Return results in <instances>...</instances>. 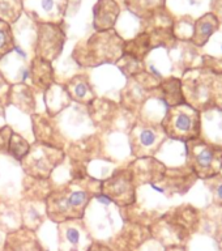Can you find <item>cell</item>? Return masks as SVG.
Wrapping results in <instances>:
<instances>
[{"label": "cell", "instance_id": "obj_1", "mask_svg": "<svg viewBox=\"0 0 222 251\" xmlns=\"http://www.w3.org/2000/svg\"><path fill=\"white\" fill-rule=\"evenodd\" d=\"M124 41L117 31H96L86 41L77 43L72 58L78 66L97 67L107 63H117L123 56Z\"/></svg>", "mask_w": 222, "mask_h": 251}, {"label": "cell", "instance_id": "obj_2", "mask_svg": "<svg viewBox=\"0 0 222 251\" xmlns=\"http://www.w3.org/2000/svg\"><path fill=\"white\" fill-rule=\"evenodd\" d=\"M186 103L196 110L222 107V75L191 71L182 81Z\"/></svg>", "mask_w": 222, "mask_h": 251}, {"label": "cell", "instance_id": "obj_3", "mask_svg": "<svg viewBox=\"0 0 222 251\" xmlns=\"http://www.w3.org/2000/svg\"><path fill=\"white\" fill-rule=\"evenodd\" d=\"M92 199L89 188H84L80 182L67 184L55 190L46 198V213L55 223L70 220H81L86 205Z\"/></svg>", "mask_w": 222, "mask_h": 251}, {"label": "cell", "instance_id": "obj_4", "mask_svg": "<svg viewBox=\"0 0 222 251\" xmlns=\"http://www.w3.org/2000/svg\"><path fill=\"white\" fill-rule=\"evenodd\" d=\"M166 136L187 143L199 139L201 132L200 111L188 103L172 106L161 123Z\"/></svg>", "mask_w": 222, "mask_h": 251}, {"label": "cell", "instance_id": "obj_5", "mask_svg": "<svg viewBox=\"0 0 222 251\" xmlns=\"http://www.w3.org/2000/svg\"><path fill=\"white\" fill-rule=\"evenodd\" d=\"M187 165L192 173L203 179L219 176L222 169V147L201 139L187 141Z\"/></svg>", "mask_w": 222, "mask_h": 251}, {"label": "cell", "instance_id": "obj_6", "mask_svg": "<svg viewBox=\"0 0 222 251\" xmlns=\"http://www.w3.org/2000/svg\"><path fill=\"white\" fill-rule=\"evenodd\" d=\"M63 158L64 153L60 148L35 143L33 147L30 145V151L21 162L24 165V170L29 176L39 179H47L51 172L62 162Z\"/></svg>", "mask_w": 222, "mask_h": 251}, {"label": "cell", "instance_id": "obj_7", "mask_svg": "<svg viewBox=\"0 0 222 251\" xmlns=\"http://www.w3.org/2000/svg\"><path fill=\"white\" fill-rule=\"evenodd\" d=\"M66 43V31L62 24L38 23L37 24V43L35 58L46 62H54L62 54Z\"/></svg>", "mask_w": 222, "mask_h": 251}, {"label": "cell", "instance_id": "obj_8", "mask_svg": "<svg viewBox=\"0 0 222 251\" xmlns=\"http://www.w3.org/2000/svg\"><path fill=\"white\" fill-rule=\"evenodd\" d=\"M135 187L132 170L122 169L102 182L101 192L115 204L125 207L135 201Z\"/></svg>", "mask_w": 222, "mask_h": 251}, {"label": "cell", "instance_id": "obj_9", "mask_svg": "<svg viewBox=\"0 0 222 251\" xmlns=\"http://www.w3.org/2000/svg\"><path fill=\"white\" fill-rule=\"evenodd\" d=\"M166 136L162 126L150 125V123H137L131 131L129 143L132 153L137 157L148 158L156 153L161 143Z\"/></svg>", "mask_w": 222, "mask_h": 251}, {"label": "cell", "instance_id": "obj_10", "mask_svg": "<svg viewBox=\"0 0 222 251\" xmlns=\"http://www.w3.org/2000/svg\"><path fill=\"white\" fill-rule=\"evenodd\" d=\"M24 12L35 23L62 24L70 0H23Z\"/></svg>", "mask_w": 222, "mask_h": 251}, {"label": "cell", "instance_id": "obj_11", "mask_svg": "<svg viewBox=\"0 0 222 251\" xmlns=\"http://www.w3.org/2000/svg\"><path fill=\"white\" fill-rule=\"evenodd\" d=\"M121 15V7L115 0H98L93 7V27L96 31L111 30Z\"/></svg>", "mask_w": 222, "mask_h": 251}, {"label": "cell", "instance_id": "obj_12", "mask_svg": "<svg viewBox=\"0 0 222 251\" xmlns=\"http://www.w3.org/2000/svg\"><path fill=\"white\" fill-rule=\"evenodd\" d=\"M220 20L215 13H207L201 16L194 23V30H192L191 42L195 46H204L209 41L212 35L219 30Z\"/></svg>", "mask_w": 222, "mask_h": 251}, {"label": "cell", "instance_id": "obj_13", "mask_svg": "<svg viewBox=\"0 0 222 251\" xmlns=\"http://www.w3.org/2000/svg\"><path fill=\"white\" fill-rule=\"evenodd\" d=\"M68 97L71 101H76L78 103H84V105H90L94 102V92L90 86L88 77L84 75H77L67 82L64 85Z\"/></svg>", "mask_w": 222, "mask_h": 251}, {"label": "cell", "instance_id": "obj_14", "mask_svg": "<svg viewBox=\"0 0 222 251\" xmlns=\"http://www.w3.org/2000/svg\"><path fill=\"white\" fill-rule=\"evenodd\" d=\"M8 103H12L23 113L34 114L35 111V98L31 92V88L24 82L13 84L11 85L9 96H8Z\"/></svg>", "mask_w": 222, "mask_h": 251}, {"label": "cell", "instance_id": "obj_15", "mask_svg": "<svg viewBox=\"0 0 222 251\" xmlns=\"http://www.w3.org/2000/svg\"><path fill=\"white\" fill-rule=\"evenodd\" d=\"M80 220H70L59 224L60 247L66 251H77L82 243V230L78 225Z\"/></svg>", "mask_w": 222, "mask_h": 251}, {"label": "cell", "instance_id": "obj_16", "mask_svg": "<svg viewBox=\"0 0 222 251\" xmlns=\"http://www.w3.org/2000/svg\"><path fill=\"white\" fill-rule=\"evenodd\" d=\"M30 78L33 85L46 92L54 85V70L50 62L34 58L30 64Z\"/></svg>", "mask_w": 222, "mask_h": 251}, {"label": "cell", "instance_id": "obj_17", "mask_svg": "<svg viewBox=\"0 0 222 251\" xmlns=\"http://www.w3.org/2000/svg\"><path fill=\"white\" fill-rule=\"evenodd\" d=\"M165 1L166 0H124V4L133 15L149 20L164 9Z\"/></svg>", "mask_w": 222, "mask_h": 251}, {"label": "cell", "instance_id": "obj_18", "mask_svg": "<svg viewBox=\"0 0 222 251\" xmlns=\"http://www.w3.org/2000/svg\"><path fill=\"white\" fill-rule=\"evenodd\" d=\"M150 49H152V35L149 33H141L136 38L131 39L128 42L124 41L123 55H127L137 62H141Z\"/></svg>", "mask_w": 222, "mask_h": 251}, {"label": "cell", "instance_id": "obj_19", "mask_svg": "<svg viewBox=\"0 0 222 251\" xmlns=\"http://www.w3.org/2000/svg\"><path fill=\"white\" fill-rule=\"evenodd\" d=\"M24 13L23 0H0V20L4 23L15 24Z\"/></svg>", "mask_w": 222, "mask_h": 251}, {"label": "cell", "instance_id": "obj_20", "mask_svg": "<svg viewBox=\"0 0 222 251\" xmlns=\"http://www.w3.org/2000/svg\"><path fill=\"white\" fill-rule=\"evenodd\" d=\"M7 151L13 158L23 161L30 151V144L23 136H20L19 133L12 132L9 141H8Z\"/></svg>", "mask_w": 222, "mask_h": 251}, {"label": "cell", "instance_id": "obj_21", "mask_svg": "<svg viewBox=\"0 0 222 251\" xmlns=\"http://www.w3.org/2000/svg\"><path fill=\"white\" fill-rule=\"evenodd\" d=\"M15 49V37L9 24L0 20V60Z\"/></svg>", "mask_w": 222, "mask_h": 251}, {"label": "cell", "instance_id": "obj_22", "mask_svg": "<svg viewBox=\"0 0 222 251\" xmlns=\"http://www.w3.org/2000/svg\"><path fill=\"white\" fill-rule=\"evenodd\" d=\"M208 186L211 188L212 195H213V201L217 205L222 207V176H216L211 179H207Z\"/></svg>", "mask_w": 222, "mask_h": 251}, {"label": "cell", "instance_id": "obj_23", "mask_svg": "<svg viewBox=\"0 0 222 251\" xmlns=\"http://www.w3.org/2000/svg\"><path fill=\"white\" fill-rule=\"evenodd\" d=\"M9 90H11V84L8 82L7 78L4 77V75L0 72V105L8 102Z\"/></svg>", "mask_w": 222, "mask_h": 251}, {"label": "cell", "instance_id": "obj_24", "mask_svg": "<svg viewBox=\"0 0 222 251\" xmlns=\"http://www.w3.org/2000/svg\"><path fill=\"white\" fill-rule=\"evenodd\" d=\"M11 127H8V126H4L0 128V152L1 151H5L8 148V141H9V137L12 135Z\"/></svg>", "mask_w": 222, "mask_h": 251}, {"label": "cell", "instance_id": "obj_25", "mask_svg": "<svg viewBox=\"0 0 222 251\" xmlns=\"http://www.w3.org/2000/svg\"><path fill=\"white\" fill-rule=\"evenodd\" d=\"M86 251H113L110 247L105 246V245H102V243H92L89 247H88V250Z\"/></svg>", "mask_w": 222, "mask_h": 251}, {"label": "cell", "instance_id": "obj_26", "mask_svg": "<svg viewBox=\"0 0 222 251\" xmlns=\"http://www.w3.org/2000/svg\"><path fill=\"white\" fill-rule=\"evenodd\" d=\"M4 121V110H3V106L0 105V122ZM1 128V127H0Z\"/></svg>", "mask_w": 222, "mask_h": 251}]
</instances>
